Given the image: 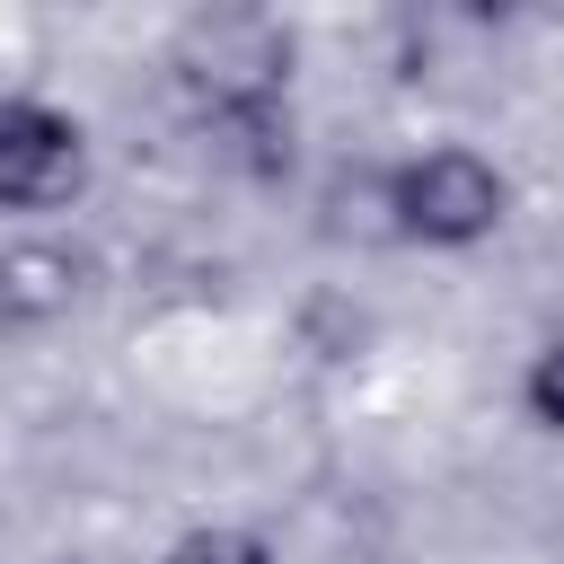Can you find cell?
I'll use <instances>...</instances> for the list:
<instances>
[{
    "instance_id": "6da1fadb",
    "label": "cell",
    "mask_w": 564,
    "mask_h": 564,
    "mask_svg": "<svg viewBox=\"0 0 564 564\" xmlns=\"http://www.w3.org/2000/svg\"><path fill=\"white\" fill-rule=\"evenodd\" d=\"M167 88L185 123L238 176L273 185L300 150V35L273 9H194L167 35Z\"/></svg>"
},
{
    "instance_id": "7a4b0ae2",
    "label": "cell",
    "mask_w": 564,
    "mask_h": 564,
    "mask_svg": "<svg viewBox=\"0 0 564 564\" xmlns=\"http://www.w3.org/2000/svg\"><path fill=\"white\" fill-rule=\"evenodd\" d=\"M361 203H370V229L414 247V256H476L511 229V167L485 150V141H414L397 159H379L361 176Z\"/></svg>"
},
{
    "instance_id": "3957f363",
    "label": "cell",
    "mask_w": 564,
    "mask_h": 564,
    "mask_svg": "<svg viewBox=\"0 0 564 564\" xmlns=\"http://www.w3.org/2000/svg\"><path fill=\"white\" fill-rule=\"evenodd\" d=\"M88 176H97L88 115L44 88H0V229H44L79 212Z\"/></svg>"
},
{
    "instance_id": "277c9868",
    "label": "cell",
    "mask_w": 564,
    "mask_h": 564,
    "mask_svg": "<svg viewBox=\"0 0 564 564\" xmlns=\"http://www.w3.org/2000/svg\"><path fill=\"white\" fill-rule=\"evenodd\" d=\"M97 291V256L44 220V229H0V335H53L88 308Z\"/></svg>"
},
{
    "instance_id": "5b68a950",
    "label": "cell",
    "mask_w": 564,
    "mask_h": 564,
    "mask_svg": "<svg viewBox=\"0 0 564 564\" xmlns=\"http://www.w3.org/2000/svg\"><path fill=\"white\" fill-rule=\"evenodd\" d=\"M150 564H282V538L256 529V520H194V529H176Z\"/></svg>"
},
{
    "instance_id": "8992f818",
    "label": "cell",
    "mask_w": 564,
    "mask_h": 564,
    "mask_svg": "<svg viewBox=\"0 0 564 564\" xmlns=\"http://www.w3.org/2000/svg\"><path fill=\"white\" fill-rule=\"evenodd\" d=\"M511 397H520V423H529V432H546V441H564V326L529 344V361H520V379H511Z\"/></svg>"
},
{
    "instance_id": "52a82bcc",
    "label": "cell",
    "mask_w": 564,
    "mask_h": 564,
    "mask_svg": "<svg viewBox=\"0 0 564 564\" xmlns=\"http://www.w3.org/2000/svg\"><path fill=\"white\" fill-rule=\"evenodd\" d=\"M53 564H97V555H53Z\"/></svg>"
}]
</instances>
